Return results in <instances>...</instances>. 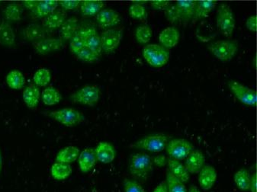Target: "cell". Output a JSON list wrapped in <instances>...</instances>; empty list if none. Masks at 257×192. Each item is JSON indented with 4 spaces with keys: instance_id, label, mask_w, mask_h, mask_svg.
Returning a JSON list of instances; mask_svg holds the SVG:
<instances>
[{
    "instance_id": "1",
    "label": "cell",
    "mask_w": 257,
    "mask_h": 192,
    "mask_svg": "<svg viewBox=\"0 0 257 192\" xmlns=\"http://www.w3.org/2000/svg\"><path fill=\"white\" fill-rule=\"evenodd\" d=\"M131 175L138 181H145L153 170V159L145 152H138L129 159Z\"/></svg>"
},
{
    "instance_id": "2",
    "label": "cell",
    "mask_w": 257,
    "mask_h": 192,
    "mask_svg": "<svg viewBox=\"0 0 257 192\" xmlns=\"http://www.w3.org/2000/svg\"><path fill=\"white\" fill-rule=\"evenodd\" d=\"M207 48L217 60L228 62L233 60L238 52L239 45L236 41L228 39L211 42Z\"/></svg>"
},
{
    "instance_id": "3",
    "label": "cell",
    "mask_w": 257,
    "mask_h": 192,
    "mask_svg": "<svg viewBox=\"0 0 257 192\" xmlns=\"http://www.w3.org/2000/svg\"><path fill=\"white\" fill-rule=\"evenodd\" d=\"M217 27L219 32L226 38H231L236 26L234 14L230 6L220 4L217 10L216 19Z\"/></svg>"
},
{
    "instance_id": "4",
    "label": "cell",
    "mask_w": 257,
    "mask_h": 192,
    "mask_svg": "<svg viewBox=\"0 0 257 192\" xmlns=\"http://www.w3.org/2000/svg\"><path fill=\"white\" fill-rule=\"evenodd\" d=\"M143 57L151 67L161 68L167 65L169 62L170 54L169 50L166 49L161 45L151 44L144 48Z\"/></svg>"
},
{
    "instance_id": "5",
    "label": "cell",
    "mask_w": 257,
    "mask_h": 192,
    "mask_svg": "<svg viewBox=\"0 0 257 192\" xmlns=\"http://www.w3.org/2000/svg\"><path fill=\"white\" fill-rule=\"evenodd\" d=\"M47 115L66 127L79 125L85 121L84 114L74 108H66L57 111H50Z\"/></svg>"
},
{
    "instance_id": "6",
    "label": "cell",
    "mask_w": 257,
    "mask_h": 192,
    "mask_svg": "<svg viewBox=\"0 0 257 192\" xmlns=\"http://www.w3.org/2000/svg\"><path fill=\"white\" fill-rule=\"evenodd\" d=\"M100 96V88L95 85H87L74 92L70 96V100L74 103L92 107L98 103Z\"/></svg>"
},
{
    "instance_id": "7",
    "label": "cell",
    "mask_w": 257,
    "mask_h": 192,
    "mask_svg": "<svg viewBox=\"0 0 257 192\" xmlns=\"http://www.w3.org/2000/svg\"><path fill=\"white\" fill-rule=\"evenodd\" d=\"M227 84L232 93L242 104L246 106H256V91L235 80H230Z\"/></svg>"
},
{
    "instance_id": "8",
    "label": "cell",
    "mask_w": 257,
    "mask_h": 192,
    "mask_svg": "<svg viewBox=\"0 0 257 192\" xmlns=\"http://www.w3.org/2000/svg\"><path fill=\"white\" fill-rule=\"evenodd\" d=\"M169 138L164 134H154L147 136L138 140L134 144L137 149H143L151 152H160L166 149Z\"/></svg>"
},
{
    "instance_id": "9",
    "label": "cell",
    "mask_w": 257,
    "mask_h": 192,
    "mask_svg": "<svg viewBox=\"0 0 257 192\" xmlns=\"http://www.w3.org/2000/svg\"><path fill=\"white\" fill-rule=\"evenodd\" d=\"M194 146L190 142L185 139H174L170 140L166 146L167 154L170 159L183 160L188 157L194 150Z\"/></svg>"
},
{
    "instance_id": "10",
    "label": "cell",
    "mask_w": 257,
    "mask_h": 192,
    "mask_svg": "<svg viewBox=\"0 0 257 192\" xmlns=\"http://www.w3.org/2000/svg\"><path fill=\"white\" fill-rule=\"evenodd\" d=\"M123 38V31L120 29H107L100 35L102 51L111 53L119 46Z\"/></svg>"
},
{
    "instance_id": "11",
    "label": "cell",
    "mask_w": 257,
    "mask_h": 192,
    "mask_svg": "<svg viewBox=\"0 0 257 192\" xmlns=\"http://www.w3.org/2000/svg\"><path fill=\"white\" fill-rule=\"evenodd\" d=\"M121 21L119 13L111 9H105L101 10L96 15V22L99 27L104 29H108L114 27L119 24Z\"/></svg>"
},
{
    "instance_id": "12",
    "label": "cell",
    "mask_w": 257,
    "mask_h": 192,
    "mask_svg": "<svg viewBox=\"0 0 257 192\" xmlns=\"http://www.w3.org/2000/svg\"><path fill=\"white\" fill-rule=\"evenodd\" d=\"M64 42L61 38H45L43 40L34 43V48L38 54L46 55L60 51L64 47Z\"/></svg>"
},
{
    "instance_id": "13",
    "label": "cell",
    "mask_w": 257,
    "mask_h": 192,
    "mask_svg": "<svg viewBox=\"0 0 257 192\" xmlns=\"http://www.w3.org/2000/svg\"><path fill=\"white\" fill-rule=\"evenodd\" d=\"M97 162L103 164H108L112 162L116 157V151L114 146L111 143L106 141L98 143L96 147L94 149Z\"/></svg>"
},
{
    "instance_id": "14",
    "label": "cell",
    "mask_w": 257,
    "mask_h": 192,
    "mask_svg": "<svg viewBox=\"0 0 257 192\" xmlns=\"http://www.w3.org/2000/svg\"><path fill=\"white\" fill-rule=\"evenodd\" d=\"M205 165V156L199 149L192 151L185 162V167L189 174H199Z\"/></svg>"
},
{
    "instance_id": "15",
    "label": "cell",
    "mask_w": 257,
    "mask_h": 192,
    "mask_svg": "<svg viewBox=\"0 0 257 192\" xmlns=\"http://www.w3.org/2000/svg\"><path fill=\"white\" fill-rule=\"evenodd\" d=\"M217 171L214 167L210 165H205L199 172V185L204 190H209L214 187L217 181Z\"/></svg>"
},
{
    "instance_id": "16",
    "label": "cell",
    "mask_w": 257,
    "mask_h": 192,
    "mask_svg": "<svg viewBox=\"0 0 257 192\" xmlns=\"http://www.w3.org/2000/svg\"><path fill=\"white\" fill-rule=\"evenodd\" d=\"M180 34L176 27L164 29L159 35V42L166 49L174 48L180 42Z\"/></svg>"
},
{
    "instance_id": "17",
    "label": "cell",
    "mask_w": 257,
    "mask_h": 192,
    "mask_svg": "<svg viewBox=\"0 0 257 192\" xmlns=\"http://www.w3.org/2000/svg\"><path fill=\"white\" fill-rule=\"evenodd\" d=\"M78 165L80 171L83 173H87L95 167L97 162L95 151L92 148H86L80 152L77 159Z\"/></svg>"
},
{
    "instance_id": "18",
    "label": "cell",
    "mask_w": 257,
    "mask_h": 192,
    "mask_svg": "<svg viewBox=\"0 0 257 192\" xmlns=\"http://www.w3.org/2000/svg\"><path fill=\"white\" fill-rule=\"evenodd\" d=\"M180 15V20L183 24H187L193 19L195 13V1L193 0H182L175 4Z\"/></svg>"
},
{
    "instance_id": "19",
    "label": "cell",
    "mask_w": 257,
    "mask_h": 192,
    "mask_svg": "<svg viewBox=\"0 0 257 192\" xmlns=\"http://www.w3.org/2000/svg\"><path fill=\"white\" fill-rule=\"evenodd\" d=\"M66 20H67L66 12L63 10L57 9L49 16L45 18L43 21L44 28L51 29V30L59 29L62 26Z\"/></svg>"
},
{
    "instance_id": "20",
    "label": "cell",
    "mask_w": 257,
    "mask_h": 192,
    "mask_svg": "<svg viewBox=\"0 0 257 192\" xmlns=\"http://www.w3.org/2000/svg\"><path fill=\"white\" fill-rule=\"evenodd\" d=\"M216 6H217V1H212V0L195 1V13H194L192 20L194 22H197L208 17L209 13L214 10Z\"/></svg>"
},
{
    "instance_id": "21",
    "label": "cell",
    "mask_w": 257,
    "mask_h": 192,
    "mask_svg": "<svg viewBox=\"0 0 257 192\" xmlns=\"http://www.w3.org/2000/svg\"><path fill=\"white\" fill-rule=\"evenodd\" d=\"M167 165H168V171L170 173L178 179L180 180L182 182L185 184L189 181L190 174L188 172L186 167L180 161L173 159H167Z\"/></svg>"
},
{
    "instance_id": "22",
    "label": "cell",
    "mask_w": 257,
    "mask_h": 192,
    "mask_svg": "<svg viewBox=\"0 0 257 192\" xmlns=\"http://www.w3.org/2000/svg\"><path fill=\"white\" fill-rule=\"evenodd\" d=\"M80 150L79 148L74 146H66L57 152L55 162L61 163L70 164L77 160Z\"/></svg>"
},
{
    "instance_id": "23",
    "label": "cell",
    "mask_w": 257,
    "mask_h": 192,
    "mask_svg": "<svg viewBox=\"0 0 257 192\" xmlns=\"http://www.w3.org/2000/svg\"><path fill=\"white\" fill-rule=\"evenodd\" d=\"M16 43V34L11 25L7 21L0 23V44L6 47H12Z\"/></svg>"
},
{
    "instance_id": "24",
    "label": "cell",
    "mask_w": 257,
    "mask_h": 192,
    "mask_svg": "<svg viewBox=\"0 0 257 192\" xmlns=\"http://www.w3.org/2000/svg\"><path fill=\"white\" fill-rule=\"evenodd\" d=\"M47 30L44 26L38 24H31L24 30V37L30 42H39L46 38Z\"/></svg>"
},
{
    "instance_id": "25",
    "label": "cell",
    "mask_w": 257,
    "mask_h": 192,
    "mask_svg": "<svg viewBox=\"0 0 257 192\" xmlns=\"http://www.w3.org/2000/svg\"><path fill=\"white\" fill-rule=\"evenodd\" d=\"M79 23L78 19L75 17H71L67 19L64 24L60 28V34H61V39L63 42L70 41L79 29Z\"/></svg>"
},
{
    "instance_id": "26",
    "label": "cell",
    "mask_w": 257,
    "mask_h": 192,
    "mask_svg": "<svg viewBox=\"0 0 257 192\" xmlns=\"http://www.w3.org/2000/svg\"><path fill=\"white\" fill-rule=\"evenodd\" d=\"M23 98L29 108H36L40 99V90L35 85H30L23 91Z\"/></svg>"
},
{
    "instance_id": "27",
    "label": "cell",
    "mask_w": 257,
    "mask_h": 192,
    "mask_svg": "<svg viewBox=\"0 0 257 192\" xmlns=\"http://www.w3.org/2000/svg\"><path fill=\"white\" fill-rule=\"evenodd\" d=\"M104 7H105V4L102 1H95V0L81 1L80 5L82 15L86 17L96 16L101 10H102Z\"/></svg>"
},
{
    "instance_id": "28",
    "label": "cell",
    "mask_w": 257,
    "mask_h": 192,
    "mask_svg": "<svg viewBox=\"0 0 257 192\" xmlns=\"http://www.w3.org/2000/svg\"><path fill=\"white\" fill-rule=\"evenodd\" d=\"M58 3L54 0L39 1L36 8L33 10V15L37 18H45L57 10Z\"/></svg>"
},
{
    "instance_id": "29",
    "label": "cell",
    "mask_w": 257,
    "mask_h": 192,
    "mask_svg": "<svg viewBox=\"0 0 257 192\" xmlns=\"http://www.w3.org/2000/svg\"><path fill=\"white\" fill-rule=\"evenodd\" d=\"M72 173V167L69 164L54 162L51 168V174L54 179L58 181L67 179Z\"/></svg>"
},
{
    "instance_id": "30",
    "label": "cell",
    "mask_w": 257,
    "mask_h": 192,
    "mask_svg": "<svg viewBox=\"0 0 257 192\" xmlns=\"http://www.w3.org/2000/svg\"><path fill=\"white\" fill-rule=\"evenodd\" d=\"M7 83L9 87L15 90L23 89L26 84L24 75L19 70H12L7 76Z\"/></svg>"
},
{
    "instance_id": "31",
    "label": "cell",
    "mask_w": 257,
    "mask_h": 192,
    "mask_svg": "<svg viewBox=\"0 0 257 192\" xmlns=\"http://www.w3.org/2000/svg\"><path fill=\"white\" fill-rule=\"evenodd\" d=\"M62 99L61 94L56 88L53 86L46 88L44 89L42 93V100L45 105L48 106H52V105H57L61 102Z\"/></svg>"
},
{
    "instance_id": "32",
    "label": "cell",
    "mask_w": 257,
    "mask_h": 192,
    "mask_svg": "<svg viewBox=\"0 0 257 192\" xmlns=\"http://www.w3.org/2000/svg\"><path fill=\"white\" fill-rule=\"evenodd\" d=\"M250 175L249 171L246 168H240L238 171H236L233 176V181L236 187L242 191L249 190Z\"/></svg>"
},
{
    "instance_id": "33",
    "label": "cell",
    "mask_w": 257,
    "mask_h": 192,
    "mask_svg": "<svg viewBox=\"0 0 257 192\" xmlns=\"http://www.w3.org/2000/svg\"><path fill=\"white\" fill-rule=\"evenodd\" d=\"M85 47L92 51L97 57H100L102 53L100 35L95 32L85 38Z\"/></svg>"
},
{
    "instance_id": "34",
    "label": "cell",
    "mask_w": 257,
    "mask_h": 192,
    "mask_svg": "<svg viewBox=\"0 0 257 192\" xmlns=\"http://www.w3.org/2000/svg\"><path fill=\"white\" fill-rule=\"evenodd\" d=\"M4 16L8 21L19 22L23 16V6L19 4H10L4 11Z\"/></svg>"
},
{
    "instance_id": "35",
    "label": "cell",
    "mask_w": 257,
    "mask_h": 192,
    "mask_svg": "<svg viewBox=\"0 0 257 192\" xmlns=\"http://www.w3.org/2000/svg\"><path fill=\"white\" fill-rule=\"evenodd\" d=\"M165 182L168 192H188L184 183L173 176L169 171L167 172Z\"/></svg>"
},
{
    "instance_id": "36",
    "label": "cell",
    "mask_w": 257,
    "mask_h": 192,
    "mask_svg": "<svg viewBox=\"0 0 257 192\" xmlns=\"http://www.w3.org/2000/svg\"><path fill=\"white\" fill-rule=\"evenodd\" d=\"M153 31L148 25L138 26L135 30V38L137 42L141 45H147L149 43L152 38Z\"/></svg>"
},
{
    "instance_id": "37",
    "label": "cell",
    "mask_w": 257,
    "mask_h": 192,
    "mask_svg": "<svg viewBox=\"0 0 257 192\" xmlns=\"http://www.w3.org/2000/svg\"><path fill=\"white\" fill-rule=\"evenodd\" d=\"M51 80V72L46 68L39 69L33 76L35 86H40V87L48 86Z\"/></svg>"
},
{
    "instance_id": "38",
    "label": "cell",
    "mask_w": 257,
    "mask_h": 192,
    "mask_svg": "<svg viewBox=\"0 0 257 192\" xmlns=\"http://www.w3.org/2000/svg\"><path fill=\"white\" fill-rule=\"evenodd\" d=\"M129 16L134 19L144 21L148 17V13L146 9L143 5L138 4H133L130 6L128 9Z\"/></svg>"
},
{
    "instance_id": "39",
    "label": "cell",
    "mask_w": 257,
    "mask_h": 192,
    "mask_svg": "<svg viewBox=\"0 0 257 192\" xmlns=\"http://www.w3.org/2000/svg\"><path fill=\"white\" fill-rule=\"evenodd\" d=\"M164 11H165L166 18H167V20H168L170 23L175 25L181 23L180 15H179V13H178L177 8H176L175 4H170V5Z\"/></svg>"
},
{
    "instance_id": "40",
    "label": "cell",
    "mask_w": 257,
    "mask_h": 192,
    "mask_svg": "<svg viewBox=\"0 0 257 192\" xmlns=\"http://www.w3.org/2000/svg\"><path fill=\"white\" fill-rule=\"evenodd\" d=\"M70 48L72 52L74 54H77L82 48L85 47L84 38H82L79 34L76 32L74 36L70 40Z\"/></svg>"
},
{
    "instance_id": "41",
    "label": "cell",
    "mask_w": 257,
    "mask_h": 192,
    "mask_svg": "<svg viewBox=\"0 0 257 192\" xmlns=\"http://www.w3.org/2000/svg\"><path fill=\"white\" fill-rule=\"evenodd\" d=\"M76 55L79 59L84 61V62L88 63L95 62L98 58V57H97L92 51H90V50L86 48V47L82 48Z\"/></svg>"
},
{
    "instance_id": "42",
    "label": "cell",
    "mask_w": 257,
    "mask_h": 192,
    "mask_svg": "<svg viewBox=\"0 0 257 192\" xmlns=\"http://www.w3.org/2000/svg\"><path fill=\"white\" fill-rule=\"evenodd\" d=\"M124 192H146L140 183L136 180L125 178L123 181Z\"/></svg>"
},
{
    "instance_id": "43",
    "label": "cell",
    "mask_w": 257,
    "mask_h": 192,
    "mask_svg": "<svg viewBox=\"0 0 257 192\" xmlns=\"http://www.w3.org/2000/svg\"><path fill=\"white\" fill-rule=\"evenodd\" d=\"M80 2L81 1H78V0H73V1H58V5L61 6L63 10H76V8L80 7Z\"/></svg>"
},
{
    "instance_id": "44",
    "label": "cell",
    "mask_w": 257,
    "mask_h": 192,
    "mask_svg": "<svg viewBox=\"0 0 257 192\" xmlns=\"http://www.w3.org/2000/svg\"><path fill=\"white\" fill-rule=\"evenodd\" d=\"M246 27L247 28L248 30L254 32V33L257 32L256 15H252V16H249V17L246 19Z\"/></svg>"
},
{
    "instance_id": "45",
    "label": "cell",
    "mask_w": 257,
    "mask_h": 192,
    "mask_svg": "<svg viewBox=\"0 0 257 192\" xmlns=\"http://www.w3.org/2000/svg\"><path fill=\"white\" fill-rule=\"evenodd\" d=\"M151 5L154 10H165L170 5V2L165 0H154L151 1Z\"/></svg>"
},
{
    "instance_id": "46",
    "label": "cell",
    "mask_w": 257,
    "mask_h": 192,
    "mask_svg": "<svg viewBox=\"0 0 257 192\" xmlns=\"http://www.w3.org/2000/svg\"><path fill=\"white\" fill-rule=\"evenodd\" d=\"M249 190L250 192H257V173L254 172L250 175L249 180Z\"/></svg>"
},
{
    "instance_id": "47",
    "label": "cell",
    "mask_w": 257,
    "mask_h": 192,
    "mask_svg": "<svg viewBox=\"0 0 257 192\" xmlns=\"http://www.w3.org/2000/svg\"><path fill=\"white\" fill-rule=\"evenodd\" d=\"M38 3H39V1H23L22 6H23V7H25L26 10L33 11L38 6Z\"/></svg>"
},
{
    "instance_id": "48",
    "label": "cell",
    "mask_w": 257,
    "mask_h": 192,
    "mask_svg": "<svg viewBox=\"0 0 257 192\" xmlns=\"http://www.w3.org/2000/svg\"><path fill=\"white\" fill-rule=\"evenodd\" d=\"M166 162H167V158L164 156H158L153 159V163L158 165V166H163L165 165Z\"/></svg>"
},
{
    "instance_id": "49",
    "label": "cell",
    "mask_w": 257,
    "mask_h": 192,
    "mask_svg": "<svg viewBox=\"0 0 257 192\" xmlns=\"http://www.w3.org/2000/svg\"><path fill=\"white\" fill-rule=\"evenodd\" d=\"M153 192H168L167 191L165 181L160 183V184L155 187V189H154Z\"/></svg>"
},
{
    "instance_id": "50",
    "label": "cell",
    "mask_w": 257,
    "mask_h": 192,
    "mask_svg": "<svg viewBox=\"0 0 257 192\" xmlns=\"http://www.w3.org/2000/svg\"><path fill=\"white\" fill-rule=\"evenodd\" d=\"M188 192H201V190H199V187H197V186L192 184V185L189 187V188L188 189Z\"/></svg>"
},
{
    "instance_id": "51",
    "label": "cell",
    "mask_w": 257,
    "mask_h": 192,
    "mask_svg": "<svg viewBox=\"0 0 257 192\" xmlns=\"http://www.w3.org/2000/svg\"><path fill=\"white\" fill-rule=\"evenodd\" d=\"M3 168V157H2V153H1V149H0V174H1V171H2Z\"/></svg>"
},
{
    "instance_id": "52",
    "label": "cell",
    "mask_w": 257,
    "mask_h": 192,
    "mask_svg": "<svg viewBox=\"0 0 257 192\" xmlns=\"http://www.w3.org/2000/svg\"><path fill=\"white\" fill-rule=\"evenodd\" d=\"M256 56H255V57H254V61H253V64H254V68H255V70H256Z\"/></svg>"
},
{
    "instance_id": "53",
    "label": "cell",
    "mask_w": 257,
    "mask_h": 192,
    "mask_svg": "<svg viewBox=\"0 0 257 192\" xmlns=\"http://www.w3.org/2000/svg\"><path fill=\"white\" fill-rule=\"evenodd\" d=\"M2 4V2H1V1H0V4Z\"/></svg>"
}]
</instances>
